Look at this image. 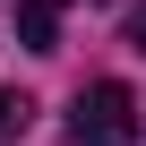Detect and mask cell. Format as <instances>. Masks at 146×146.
<instances>
[{
  "label": "cell",
  "mask_w": 146,
  "mask_h": 146,
  "mask_svg": "<svg viewBox=\"0 0 146 146\" xmlns=\"http://www.w3.org/2000/svg\"><path fill=\"white\" fill-rule=\"evenodd\" d=\"M69 146H137V95L120 78H95L69 103Z\"/></svg>",
  "instance_id": "1"
},
{
  "label": "cell",
  "mask_w": 146,
  "mask_h": 146,
  "mask_svg": "<svg viewBox=\"0 0 146 146\" xmlns=\"http://www.w3.org/2000/svg\"><path fill=\"white\" fill-rule=\"evenodd\" d=\"M26 129V95H9V86H0V137H17Z\"/></svg>",
  "instance_id": "3"
},
{
  "label": "cell",
  "mask_w": 146,
  "mask_h": 146,
  "mask_svg": "<svg viewBox=\"0 0 146 146\" xmlns=\"http://www.w3.org/2000/svg\"><path fill=\"white\" fill-rule=\"evenodd\" d=\"M60 17H69V0H17V43L26 52H60Z\"/></svg>",
  "instance_id": "2"
},
{
  "label": "cell",
  "mask_w": 146,
  "mask_h": 146,
  "mask_svg": "<svg viewBox=\"0 0 146 146\" xmlns=\"http://www.w3.org/2000/svg\"><path fill=\"white\" fill-rule=\"evenodd\" d=\"M129 52H146V9H137V17H129Z\"/></svg>",
  "instance_id": "4"
}]
</instances>
